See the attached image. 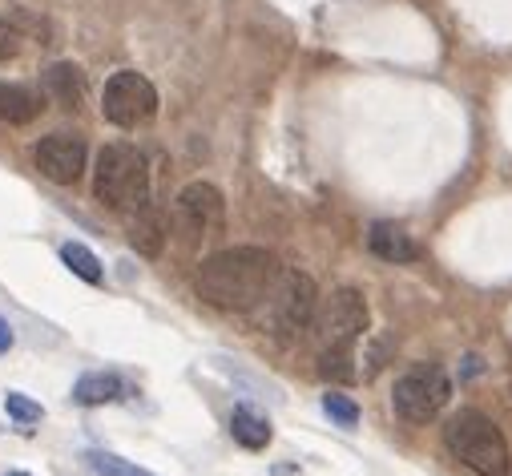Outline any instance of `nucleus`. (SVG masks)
Segmentation results:
<instances>
[{
    "label": "nucleus",
    "instance_id": "1",
    "mask_svg": "<svg viewBox=\"0 0 512 476\" xmlns=\"http://www.w3.org/2000/svg\"><path fill=\"white\" fill-rule=\"evenodd\" d=\"M283 267L263 247H230L198 267V295L218 311H254L279 283Z\"/></svg>",
    "mask_w": 512,
    "mask_h": 476
},
{
    "label": "nucleus",
    "instance_id": "2",
    "mask_svg": "<svg viewBox=\"0 0 512 476\" xmlns=\"http://www.w3.org/2000/svg\"><path fill=\"white\" fill-rule=\"evenodd\" d=\"M367 331V299L351 287H339L315 311V339H319V372L327 380H351V347Z\"/></svg>",
    "mask_w": 512,
    "mask_h": 476
},
{
    "label": "nucleus",
    "instance_id": "3",
    "mask_svg": "<svg viewBox=\"0 0 512 476\" xmlns=\"http://www.w3.org/2000/svg\"><path fill=\"white\" fill-rule=\"evenodd\" d=\"M444 444L476 476H508V468H512L504 432L476 408H464L444 424Z\"/></svg>",
    "mask_w": 512,
    "mask_h": 476
},
{
    "label": "nucleus",
    "instance_id": "4",
    "mask_svg": "<svg viewBox=\"0 0 512 476\" xmlns=\"http://www.w3.org/2000/svg\"><path fill=\"white\" fill-rule=\"evenodd\" d=\"M93 190L109 210H142L150 206V170L146 158L125 146V142H109L97 154V170H93Z\"/></svg>",
    "mask_w": 512,
    "mask_h": 476
},
{
    "label": "nucleus",
    "instance_id": "5",
    "mask_svg": "<svg viewBox=\"0 0 512 476\" xmlns=\"http://www.w3.org/2000/svg\"><path fill=\"white\" fill-rule=\"evenodd\" d=\"M319 311V291L311 283V275L303 271H283L279 283L267 291V299L254 307V315L263 319V327H271L275 335H299L315 323Z\"/></svg>",
    "mask_w": 512,
    "mask_h": 476
},
{
    "label": "nucleus",
    "instance_id": "6",
    "mask_svg": "<svg viewBox=\"0 0 512 476\" xmlns=\"http://www.w3.org/2000/svg\"><path fill=\"white\" fill-rule=\"evenodd\" d=\"M448 400H452V380H448V372L436 368V364H416V368H408V372L396 380V388H392V408H396V416L408 420V424H428V420H436Z\"/></svg>",
    "mask_w": 512,
    "mask_h": 476
},
{
    "label": "nucleus",
    "instance_id": "7",
    "mask_svg": "<svg viewBox=\"0 0 512 476\" xmlns=\"http://www.w3.org/2000/svg\"><path fill=\"white\" fill-rule=\"evenodd\" d=\"M101 113L105 122L121 126V130H134V126H146L150 117L158 113V89L146 73L138 69H121L105 81L101 89Z\"/></svg>",
    "mask_w": 512,
    "mask_h": 476
},
{
    "label": "nucleus",
    "instance_id": "8",
    "mask_svg": "<svg viewBox=\"0 0 512 476\" xmlns=\"http://www.w3.org/2000/svg\"><path fill=\"white\" fill-rule=\"evenodd\" d=\"M33 162H37L41 178H49L53 186H73L85 174V138L57 130V134H49V138L37 142Z\"/></svg>",
    "mask_w": 512,
    "mask_h": 476
},
{
    "label": "nucleus",
    "instance_id": "9",
    "mask_svg": "<svg viewBox=\"0 0 512 476\" xmlns=\"http://www.w3.org/2000/svg\"><path fill=\"white\" fill-rule=\"evenodd\" d=\"M222 214H226V202H222V190L210 186V182H190L178 202H174V222L190 234V238H210L218 226H222Z\"/></svg>",
    "mask_w": 512,
    "mask_h": 476
},
{
    "label": "nucleus",
    "instance_id": "10",
    "mask_svg": "<svg viewBox=\"0 0 512 476\" xmlns=\"http://www.w3.org/2000/svg\"><path fill=\"white\" fill-rule=\"evenodd\" d=\"M367 247L383 263H412V259H420V247L412 243V234L404 226H396V222H371Z\"/></svg>",
    "mask_w": 512,
    "mask_h": 476
},
{
    "label": "nucleus",
    "instance_id": "11",
    "mask_svg": "<svg viewBox=\"0 0 512 476\" xmlns=\"http://www.w3.org/2000/svg\"><path fill=\"white\" fill-rule=\"evenodd\" d=\"M166 234H170V226H166L162 210H154V206L134 210V222H130V247H134L142 259H158V255H162Z\"/></svg>",
    "mask_w": 512,
    "mask_h": 476
},
{
    "label": "nucleus",
    "instance_id": "12",
    "mask_svg": "<svg viewBox=\"0 0 512 476\" xmlns=\"http://www.w3.org/2000/svg\"><path fill=\"white\" fill-rule=\"evenodd\" d=\"M121 396H130V384H125L117 372H89L73 384V400L81 408H101V404H113Z\"/></svg>",
    "mask_w": 512,
    "mask_h": 476
},
{
    "label": "nucleus",
    "instance_id": "13",
    "mask_svg": "<svg viewBox=\"0 0 512 476\" xmlns=\"http://www.w3.org/2000/svg\"><path fill=\"white\" fill-rule=\"evenodd\" d=\"M45 93L61 105V109H77L85 97V73L73 61H57L45 69Z\"/></svg>",
    "mask_w": 512,
    "mask_h": 476
},
{
    "label": "nucleus",
    "instance_id": "14",
    "mask_svg": "<svg viewBox=\"0 0 512 476\" xmlns=\"http://www.w3.org/2000/svg\"><path fill=\"white\" fill-rule=\"evenodd\" d=\"M230 436L242 444V448H250V452H259V448H267L271 444V420L263 416V412H254L250 404H238L234 412H230Z\"/></svg>",
    "mask_w": 512,
    "mask_h": 476
},
{
    "label": "nucleus",
    "instance_id": "15",
    "mask_svg": "<svg viewBox=\"0 0 512 476\" xmlns=\"http://www.w3.org/2000/svg\"><path fill=\"white\" fill-rule=\"evenodd\" d=\"M37 113H41V97H37L33 89L0 81V122H9V126H25V122H33Z\"/></svg>",
    "mask_w": 512,
    "mask_h": 476
},
{
    "label": "nucleus",
    "instance_id": "16",
    "mask_svg": "<svg viewBox=\"0 0 512 476\" xmlns=\"http://www.w3.org/2000/svg\"><path fill=\"white\" fill-rule=\"evenodd\" d=\"M61 263H65L77 279H85V283H101V275H105V271H101V259H97L85 243H65V247H61Z\"/></svg>",
    "mask_w": 512,
    "mask_h": 476
},
{
    "label": "nucleus",
    "instance_id": "17",
    "mask_svg": "<svg viewBox=\"0 0 512 476\" xmlns=\"http://www.w3.org/2000/svg\"><path fill=\"white\" fill-rule=\"evenodd\" d=\"M89 464H93L97 476H158V472H150V468H142L134 460H121L113 452H89Z\"/></svg>",
    "mask_w": 512,
    "mask_h": 476
},
{
    "label": "nucleus",
    "instance_id": "18",
    "mask_svg": "<svg viewBox=\"0 0 512 476\" xmlns=\"http://www.w3.org/2000/svg\"><path fill=\"white\" fill-rule=\"evenodd\" d=\"M5 412H9L25 432H33V424L45 420V408H41L37 400H29L25 392H9V396H5Z\"/></svg>",
    "mask_w": 512,
    "mask_h": 476
},
{
    "label": "nucleus",
    "instance_id": "19",
    "mask_svg": "<svg viewBox=\"0 0 512 476\" xmlns=\"http://www.w3.org/2000/svg\"><path fill=\"white\" fill-rule=\"evenodd\" d=\"M323 412H327L335 424H343V428H355V424H359V404H355L351 396L327 392V396H323Z\"/></svg>",
    "mask_w": 512,
    "mask_h": 476
},
{
    "label": "nucleus",
    "instance_id": "20",
    "mask_svg": "<svg viewBox=\"0 0 512 476\" xmlns=\"http://www.w3.org/2000/svg\"><path fill=\"white\" fill-rule=\"evenodd\" d=\"M17 49H21V33H17V29H9V25H0V61L13 57Z\"/></svg>",
    "mask_w": 512,
    "mask_h": 476
},
{
    "label": "nucleus",
    "instance_id": "21",
    "mask_svg": "<svg viewBox=\"0 0 512 476\" xmlns=\"http://www.w3.org/2000/svg\"><path fill=\"white\" fill-rule=\"evenodd\" d=\"M13 339H17V335H13V327H9V319H0V355H5V351L13 347Z\"/></svg>",
    "mask_w": 512,
    "mask_h": 476
},
{
    "label": "nucleus",
    "instance_id": "22",
    "mask_svg": "<svg viewBox=\"0 0 512 476\" xmlns=\"http://www.w3.org/2000/svg\"><path fill=\"white\" fill-rule=\"evenodd\" d=\"M9 476H29V472H9Z\"/></svg>",
    "mask_w": 512,
    "mask_h": 476
}]
</instances>
